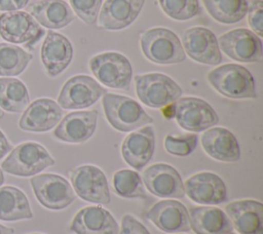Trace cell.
<instances>
[{
    "label": "cell",
    "mask_w": 263,
    "mask_h": 234,
    "mask_svg": "<svg viewBox=\"0 0 263 234\" xmlns=\"http://www.w3.org/2000/svg\"><path fill=\"white\" fill-rule=\"evenodd\" d=\"M14 230L9 227H5L0 224V234H13Z\"/></svg>",
    "instance_id": "f35d334b"
},
{
    "label": "cell",
    "mask_w": 263,
    "mask_h": 234,
    "mask_svg": "<svg viewBox=\"0 0 263 234\" xmlns=\"http://www.w3.org/2000/svg\"><path fill=\"white\" fill-rule=\"evenodd\" d=\"M53 164L54 159L43 146L34 142H26L10 152L1 167L4 171L14 176L31 177Z\"/></svg>",
    "instance_id": "8992f818"
},
{
    "label": "cell",
    "mask_w": 263,
    "mask_h": 234,
    "mask_svg": "<svg viewBox=\"0 0 263 234\" xmlns=\"http://www.w3.org/2000/svg\"><path fill=\"white\" fill-rule=\"evenodd\" d=\"M31 185L37 200L48 209H63L76 198L69 182L59 174L44 173L33 177Z\"/></svg>",
    "instance_id": "30bf717a"
},
{
    "label": "cell",
    "mask_w": 263,
    "mask_h": 234,
    "mask_svg": "<svg viewBox=\"0 0 263 234\" xmlns=\"http://www.w3.org/2000/svg\"><path fill=\"white\" fill-rule=\"evenodd\" d=\"M143 181L149 192L155 196L176 199L185 196L181 176L168 164L156 163L149 166L143 173Z\"/></svg>",
    "instance_id": "4fadbf2b"
},
{
    "label": "cell",
    "mask_w": 263,
    "mask_h": 234,
    "mask_svg": "<svg viewBox=\"0 0 263 234\" xmlns=\"http://www.w3.org/2000/svg\"><path fill=\"white\" fill-rule=\"evenodd\" d=\"M32 57L31 53L16 45L0 43V76L12 77L20 75L27 68Z\"/></svg>",
    "instance_id": "f546056e"
},
{
    "label": "cell",
    "mask_w": 263,
    "mask_h": 234,
    "mask_svg": "<svg viewBox=\"0 0 263 234\" xmlns=\"http://www.w3.org/2000/svg\"><path fill=\"white\" fill-rule=\"evenodd\" d=\"M217 40L220 49L235 62L259 63L263 59L262 40L249 29L228 31Z\"/></svg>",
    "instance_id": "52a82bcc"
},
{
    "label": "cell",
    "mask_w": 263,
    "mask_h": 234,
    "mask_svg": "<svg viewBox=\"0 0 263 234\" xmlns=\"http://www.w3.org/2000/svg\"><path fill=\"white\" fill-rule=\"evenodd\" d=\"M175 117L183 129L193 132L206 130L219 122V116L214 108L208 102L194 96L177 100Z\"/></svg>",
    "instance_id": "9c48e42d"
},
{
    "label": "cell",
    "mask_w": 263,
    "mask_h": 234,
    "mask_svg": "<svg viewBox=\"0 0 263 234\" xmlns=\"http://www.w3.org/2000/svg\"><path fill=\"white\" fill-rule=\"evenodd\" d=\"M162 11L175 21H187L201 13L198 0H158Z\"/></svg>",
    "instance_id": "1f68e13d"
},
{
    "label": "cell",
    "mask_w": 263,
    "mask_h": 234,
    "mask_svg": "<svg viewBox=\"0 0 263 234\" xmlns=\"http://www.w3.org/2000/svg\"><path fill=\"white\" fill-rule=\"evenodd\" d=\"M209 14L218 23L230 25L240 22L248 13L247 0H202Z\"/></svg>",
    "instance_id": "83f0119b"
},
{
    "label": "cell",
    "mask_w": 263,
    "mask_h": 234,
    "mask_svg": "<svg viewBox=\"0 0 263 234\" xmlns=\"http://www.w3.org/2000/svg\"><path fill=\"white\" fill-rule=\"evenodd\" d=\"M32 218L29 201L20 189L10 186L0 188V220L10 222Z\"/></svg>",
    "instance_id": "4316f807"
},
{
    "label": "cell",
    "mask_w": 263,
    "mask_h": 234,
    "mask_svg": "<svg viewBox=\"0 0 263 234\" xmlns=\"http://www.w3.org/2000/svg\"><path fill=\"white\" fill-rule=\"evenodd\" d=\"M201 145L205 153L216 160L234 162L240 158V148L236 138L224 127L205 130L201 135Z\"/></svg>",
    "instance_id": "603a6c76"
},
{
    "label": "cell",
    "mask_w": 263,
    "mask_h": 234,
    "mask_svg": "<svg viewBox=\"0 0 263 234\" xmlns=\"http://www.w3.org/2000/svg\"><path fill=\"white\" fill-rule=\"evenodd\" d=\"M29 0H0V10L15 11L27 6Z\"/></svg>",
    "instance_id": "8d00e7d4"
},
{
    "label": "cell",
    "mask_w": 263,
    "mask_h": 234,
    "mask_svg": "<svg viewBox=\"0 0 263 234\" xmlns=\"http://www.w3.org/2000/svg\"><path fill=\"white\" fill-rule=\"evenodd\" d=\"M232 226L240 234H263V205L256 200H238L226 205Z\"/></svg>",
    "instance_id": "d4e9b609"
},
{
    "label": "cell",
    "mask_w": 263,
    "mask_h": 234,
    "mask_svg": "<svg viewBox=\"0 0 263 234\" xmlns=\"http://www.w3.org/2000/svg\"><path fill=\"white\" fill-rule=\"evenodd\" d=\"M182 46L193 61L205 65H219L222 54L215 34L204 27H192L184 31Z\"/></svg>",
    "instance_id": "7c38bea8"
},
{
    "label": "cell",
    "mask_w": 263,
    "mask_h": 234,
    "mask_svg": "<svg viewBox=\"0 0 263 234\" xmlns=\"http://www.w3.org/2000/svg\"><path fill=\"white\" fill-rule=\"evenodd\" d=\"M4 183V176H3V172H2V169L0 168V186Z\"/></svg>",
    "instance_id": "ab89813d"
},
{
    "label": "cell",
    "mask_w": 263,
    "mask_h": 234,
    "mask_svg": "<svg viewBox=\"0 0 263 234\" xmlns=\"http://www.w3.org/2000/svg\"><path fill=\"white\" fill-rule=\"evenodd\" d=\"M44 30L25 11H9L0 15V35L11 43L37 42Z\"/></svg>",
    "instance_id": "5bb4252c"
},
{
    "label": "cell",
    "mask_w": 263,
    "mask_h": 234,
    "mask_svg": "<svg viewBox=\"0 0 263 234\" xmlns=\"http://www.w3.org/2000/svg\"><path fill=\"white\" fill-rule=\"evenodd\" d=\"M107 90L93 78L87 75H76L63 85L58 104L66 110L84 109L93 105Z\"/></svg>",
    "instance_id": "ba28073f"
},
{
    "label": "cell",
    "mask_w": 263,
    "mask_h": 234,
    "mask_svg": "<svg viewBox=\"0 0 263 234\" xmlns=\"http://www.w3.org/2000/svg\"><path fill=\"white\" fill-rule=\"evenodd\" d=\"M71 9L86 25H95L102 6V0H69Z\"/></svg>",
    "instance_id": "836d02e7"
},
{
    "label": "cell",
    "mask_w": 263,
    "mask_h": 234,
    "mask_svg": "<svg viewBox=\"0 0 263 234\" xmlns=\"http://www.w3.org/2000/svg\"><path fill=\"white\" fill-rule=\"evenodd\" d=\"M146 217L158 229L166 233L188 232L191 229L187 208L181 202L173 199L157 202Z\"/></svg>",
    "instance_id": "ffe728a7"
},
{
    "label": "cell",
    "mask_w": 263,
    "mask_h": 234,
    "mask_svg": "<svg viewBox=\"0 0 263 234\" xmlns=\"http://www.w3.org/2000/svg\"><path fill=\"white\" fill-rule=\"evenodd\" d=\"M3 116H4V112H3V110L0 108V119H1Z\"/></svg>",
    "instance_id": "60d3db41"
},
{
    "label": "cell",
    "mask_w": 263,
    "mask_h": 234,
    "mask_svg": "<svg viewBox=\"0 0 263 234\" xmlns=\"http://www.w3.org/2000/svg\"><path fill=\"white\" fill-rule=\"evenodd\" d=\"M63 109L50 99H38L24 111L18 126L23 130L44 132L53 128L63 117Z\"/></svg>",
    "instance_id": "2e32d148"
},
{
    "label": "cell",
    "mask_w": 263,
    "mask_h": 234,
    "mask_svg": "<svg viewBox=\"0 0 263 234\" xmlns=\"http://www.w3.org/2000/svg\"><path fill=\"white\" fill-rule=\"evenodd\" d=\"M249 25L258 37L263 36V2L262 0H255L251 3L248 9Z\"/></svg>",
    "instance_id": "e575fe53"
},
{
    "label": "cell",
    "mask_w": 263,
    "mask_h": 234,
    "mask_svg": "<svg viewBox=\"0 0 263 234\" xmlns=\"http://www.w3.org/2000/svg\"><path fill=\"white\" fill-rule=\"evenodd\" d=\"M40 54L47 75L55 77L70 65L73 59V46L64 35L48 31L42 43Z\"/></svg>",
    "instance_id": "d6986e66"
},
{
    "label": "cell",
    "mask_w": 263,
    "mask_h": 234,
    "mask_svg": "<svg viewBox=\"0 0 263 234\" xmlns=\"http://www.w3.org/2000/svg\"><path fill=\"white\" fill-rule=\"evenodd\" d=\"M145 0H106L98 15V26L118 31L130 26L143 9Z\"/></svg>",
    "instance_id": "9a60e30c"
},
{
    "label": "cell",
    "mask_w": 263,
    "mask_h": 234,
    "mask_svg": "<svg viewBox=\"0 0 263 234\" xmlns=\"http://www.w3.org/2000/svg\"><path fill=\"white\" fill-rule=\"evenodd\" d=\"M189 222L190 228L196 234H227L233 230L228 216L218 207H192Z\"/></svg>",
    "instance_id": "484cf974"
},
{
    "label": "cell",
    "mask_w": 263,
    "mask_h": 234,
    "mask_svg": "<svg viewBox=\"0 0 263 234\" xmlns=\"http://www.w3.org/2000/svg\"><path fill=\"white\" fill-rule=\"evenodd\" d=\"M12 149V146L7 141L4 133L0 130V159H2L8 152H10Z\"/></svg>",
    "instance_id": "74e56055"
},
{
    "label": "cell",
    "mask_w": 263,
    "mask_h": 234,
    "mask_svg": "<svg viewBox=\"0 0 263 234\" xmlns=\"http://www.w3.org/2000/svg\"><path fill=\"white\" fill-rule=\"evenodd\" d=\"M70 230L75 234H118L119 227L112 215L101 206H87L74 217Z\"/></svg>",
    "instance_id": "7402d4cb"
},
{
    "label": "cell",
    "mask_w": 263,
    "mask_h": 234,
    "mask_svg": "<svg viewBox=\"0 0 263 234\" xmlns=\"http://www.w3.org/2000/svg\"><path fill=\"white\" fill-rule=\"evenodd\" d=\"M89 69L103 85L115 89H129L133 68L125 55L115 51L96 54L89 60Z\"/></svg>",
    "instance_id": "277c9868"
},
{
    "label": "cell",
    "mask_w": 263,
    "mask_h": 234,
    "mask_svg": "<svg viewBox=\"0 0 263 234\" xmlns=\"http://www.w3.org/2000/svg\"><path fill=\"white\" fill-rule=\"evenodd\" d=\"M136 91L140 101L150 108H163L181 98L182 88L167 75L148 73L135 77Z\"/></svg>",
    "instance_id": "5b68a950"
},
{
    "label": "cell",
    "mask_w": 263,
    "mask_h": 234,
    "mask_svg": "<svg viewBox=\"0 0 263 234\" xmlns=\"http://www.w3.org/2000/svg\"><path fill=\"white\" fill-rule=\"evenodd\" d=\"M184 189L191 200L200 204H220L227 199L223 180L210 171L198 172L189 178L184 184Z\"/></svg>",
    "instance_id": "e0dca14e"
},
{
    "label": "cell",
    "mask_w": 263,
    "mask_h": 234,
    "mask_svg": "<svg viewBox=\"0 0 263 234\" xmlns=\"http://www.w3.org/2000/svg\"><path fill=\"white\" fill-rule=\"evenodd\" d=\"M27 10L38 24L51 30L65 28L75 18L73 10L64 0H40L30 4Z\"/></svg>",
    "instance_id": "cb8c5ba5"
},
{
    "label": "cell",
    "mask_w": 263,
    "mask_h": 234,
    "mask_svg": "<svg viewBox=\"0 0 263 234\" xmlns=\"http://www.w3.org/2000/svg\"><path fill=\"white\" fill-rule=\"evenodd\" d=\"M155 148V133L152 126H145L129 133L121 146L125 162L136 169L143 168L152 158Z\"/></svg>",
    "instance_id": "44dd1931"
},
{
    "label": "cell",
    "mask_w": 263,
    "mask_h": 234,
    "mask_svg": "<svg viewBox=\"0 0 263 234\" xmlns=\"http://www.w3.org/2000/svg\"><path fill=\"white\" fill-rule=\"evenodd\" d=\"M140 44L145 57L158 65L178 64L186 59L181 40L166 28L157 27L143 32Z\"/></svg>",
    "instance_id": "7a4b0ae2"
},
{
    "label": "cell",
    "mask_w": 263,
    "mask_h": 234,
    "mask_svg": "<svg viewBox=\"0 0 263 234\" xmlns=\"http://www.w3.org/2000/svg\"><path fill=\"white\" fill-rule=\"evenodd\" d=\"M227 234H233V233H232V232H230V233H227Z\"/></svg>",
    "instance_id": "b9f144b4"
},
{
    "label": "cell",
    "mask_w": 263,
    "mask_h": 234,
    "mask_svg": "<svg viewBox=\"0 0 263 234\" xmlns=\"http://www.w3.org/2000/svg\"><path fill=\"white\" fill-rule=\"evenodd\" d=\"M30 102L26 85L15 78H0V107L7 112L24 111Z\"/></svg>",
    "instance_id": "f1b7e54d"
},
{
    "label": "cell",
    "mask_w": 263,
    "mask_h": 234,
    "mask_svg": "<svg viewBox=\"0 0 263 234\" xmlns=\"http://www.w3.org/2000/svg\"><path fill=\"white\" fill-rule=\"evenodd\" d=\"M118 234H150L146 227L130 215H125L121 221V229Z\"/></svg>",
    "instance_id": "d590c367"
},
{
    "label": "cell",
    "mask_w": 263,
    "mask_h": 234,
    "mask_svg": "<svg viewBox=\"0 0 263 234\" xmlns=\"http://www.w3.org/2000/svg\"><path fill=\"white\" fill-rule=\"evenodd\" d=\"M113 186L117 195L123 198L146 197L140 174L134 170L123 169L113 177Z\"/></svg>",
    "instance_id": "4dcf8cb0"
},
{
    "label": "cell",
    "mask_w": 263,
    "mask_h": 234,
    "mask_svg": "<svg viewBox=\"0 0 263 234\" xmlns=\"http://www.w3.org/2000/svg\"><path fill=\"white\" fill-rule=\"evenodd\" d=\"M75 193L85 201L108 204L111 201L107 179L104 172L93 165H82L71 174Z\"/></svg>",
    "instance_id": "8fae6325"
},
{
    "label": "cell",
    "mask_w": 263,
    "mask_h": 234,
    "mask_svg": "<svg viewBox=\"0 0 263 234\" xmlns=\"http://www.w3.org/2000/svg\"><path fill=\"white\" fill-rule=\"evenodd\" d=\"M198 138L196 134H184L180 136L167 134L164 139V149L167 153L184 157L190 155L196 148Z\"/></svg>",
    "instance_id": "d6a6232c"
},
{
    "label": "cell",
    "mask_w": 263,
    "mask_h": 234,
    "mask_svg": "<svg viewBox=\"0 0 263 234\" xmlns=\"http://www.w3.org/2000/svg\"><path fill=\"white\" fill-rule=\"evenodd\" d=\"M209 83L229 99H256V83L250 71L237 64H224L208 74Z\"/></svg>",
    "instance_id": "6da1fadb"
},
{
    "label": "cell",
    "mask_w": 263,
    "mask_h": 234,
    "mask_svg": "<svg viewBox=\"0 0 263 234\" xmlns=\"http://www.w3.org/2000/svg\"><path fill=\"white\" fill-rule=\"evenodd\" d=\"M98 111H76L67 114L53 131V135L63 142L79 144L91 138L97 127Z\"/></svg>",
    "instance_id": "ac0fdd59"
},
{
    "label": "cell",
    "mask_w": 263,
    "mask_h": 234,
    "mask_svg": "<svg viewBox=\"0 0 263 234\" xmlns=\"http://www.w3.org/2000/svg\"><path fill=\"white\" fill-rule=\"evenodd\" d=\"M102 102L105 116L116 130L128 132L153 122L140 104L128 96L106 92Z\"/></svg>",
    "instance_id": "3957f363"
}]
</instances>
